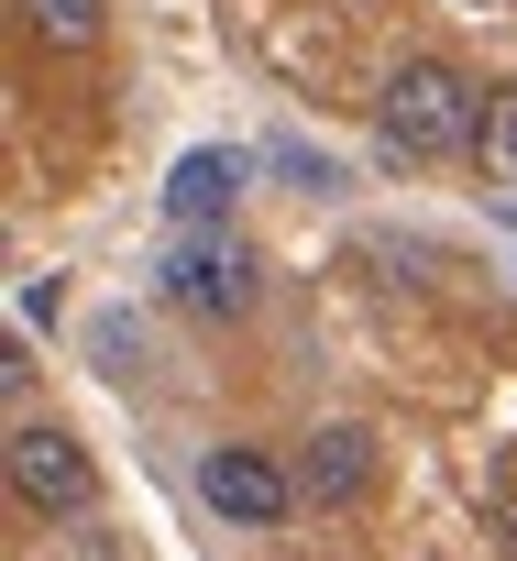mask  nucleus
<instances>
[{"label":"nucleus","mask_w":517,"mask_h":561,"mask_svg":"<svg viewBox=\"0 0 517 561\" xmlns=\"http://www.w3.org/2000/svg\"><path fill=\"white\" fill-rule=\"evenodd\" d=\"M473 133H484V89L451 56H407L375 100V144L397 165H451V154H473Z\"/></svg>","instance_id":"nucleus-1"},{"label":"nucleus","mask_w":517,"mask_h":561,"mask_svg":"<svg viewBox=\"0 0 517 561\" xmlns=\"http://www.w3.org/2000/svg\"><path fill=\"white\" fill-rule=\"evenodd\" d=\"M154 287L187 309V320H209V331H231V320H253V298H265V275H253V253L231 242V231H176L165 253H154Z\"/></svg>","instance_id":"nucleus-2"},{"label":"nucleus","mask_w":517,"mask_h":561,"mask_svg":"<svg viewBox=\"0 0 517 561\" xmlns=\"http://www.w3.org/2000/svg\"><path fill=\"white\" fill-rule=\"evenodd\" d=\"M198 506L231 517V528H287L309 495H298V473H287L265 440H209V451H198Z\"/></svg>","instance_id":"nucleus-3"},{"label":"nucleus","mask_w":517,"mask_h":561,"mask_svg":"<svg viewBox=\"0 0 517 561\" xmlns=\"http://www.w3.org/2000/svg\"><path fill=\"white\" fill-rule=\"evenodd\" d=\"M12 495H23V517H89L100 506V462H89V440L78 430H56V419H23L12 430Z\"/></svg>","instance_id":"nucleus-4"},{"label":"nucleus","mask_w":517,"mask_h":561,"mask_svg":"<svg viewBox=\"0 0 517 561\" xmlns=\"http://www.w3.org/2000/svg\"><path fill=\"white\" fill-rule=\"evenodd\" d=\"M375 473H386V451H375V430H353V419H331V430H309L298 440V495L309 506H364L375 495Z\"/></svg>","instance_id":"nucleus-5"},{"label":"nucleus","mask_w":517,"mask_h":561,"mask_svg":"<svg viewBox=\"0 0 517 561\" xmlns=\"http://www.w3.org/2000/svg\"><path fill=\"white\" fill-rule=\"evenodd\" d=\"M242 176H253V165H242L231 144H198V154H176V165H165V220H176V231H231V198H242Z\"/></svg>","instance_id":"nucleus-6"},{"label":"nucleus","mask_w":517,"mask_h":561,"mask_svg":"<svg viewBox=\"0 0 517 561\" xmlns=\"http://www.w3.org/2000/svg\"><path fill=\"white\" fill-rule=\"evenodd\" d=\"M12 12H23V34L56 45V56H100V34H111V0H12Z\"/></svg>","instance_id":"nucleus-7"},{"label":"nucleus","mask_w":517,"mask_h":561,"mask_svg":"<svg viewBox=\"0 0 517 561\" xmlns=\"http://www.w3.org/2000/svg\"><path fill=\"white\" fill-rule=\"evenodd\" d=\"M473 165L495 187H517V89H484V133H473Z\"/></svg>","instance_id":"nucleus-8"},{"label":"nucleus","mask_w":517,"mask_h":561,"mask_svg":"<svg viewBox=\"0 0 517 561\" xmlns=\"http://www.w3.org/2000/svg\"><path fill=\"white\" fill-rule=\"evenodd\" d=\"M484 528H495V550L517 561V484H495V495H484Z\"/></svg>","instance_id":"nucleus-9"}]
</instances>
